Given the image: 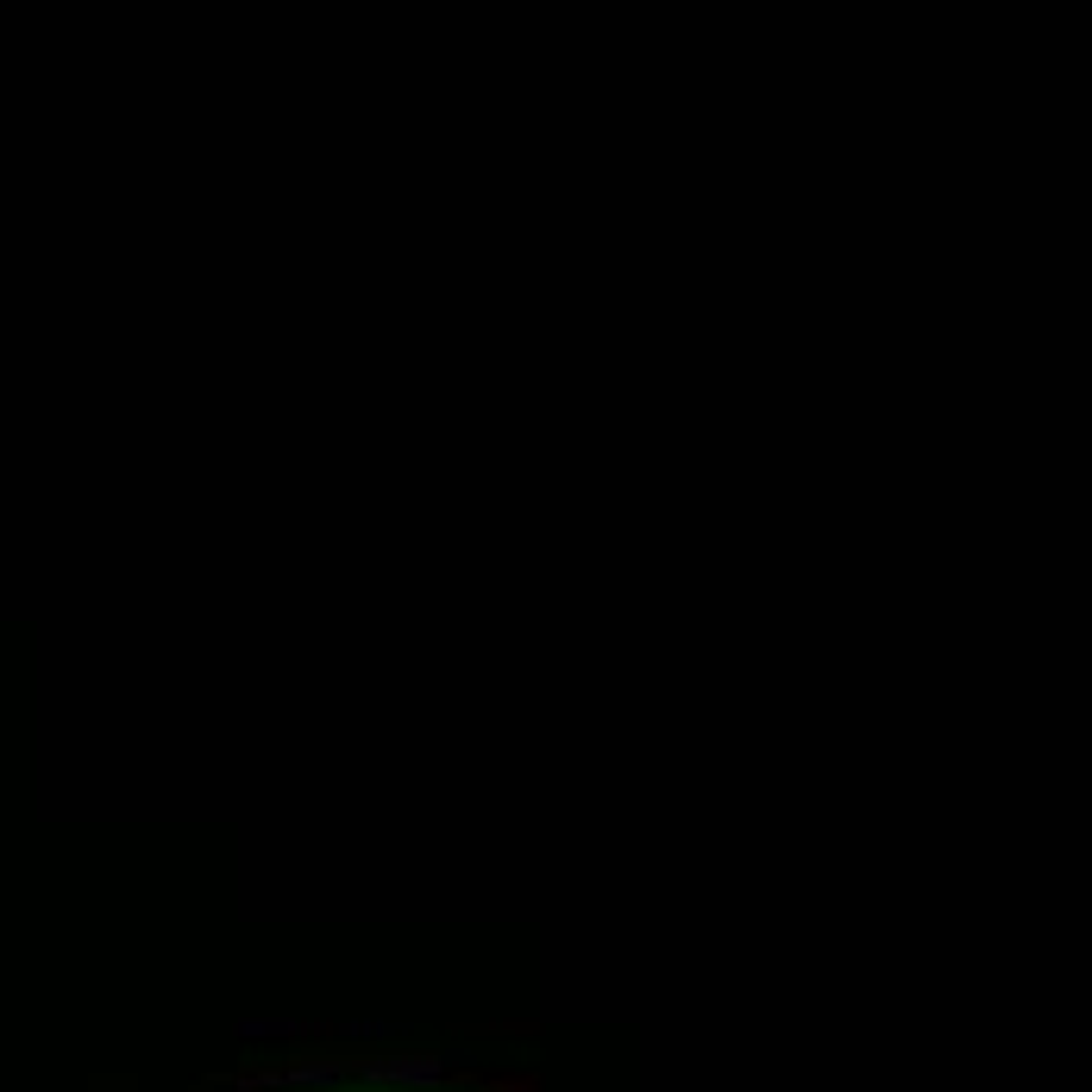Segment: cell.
<instances>
[{"label": "cell", "mask_w": 1092, "mask_h": 1092, "mask_svg": "<svg viewBox=\"0 0 1092 1092\" xmlns=\"http://www.w3.org/2000/svg\"><path fill=\"white\" fill-rule=\"evenodd\" d=\"M364 1080H408V1086H427L440 1080L434 1055H389V1061H364Z\"/></svg>", "instance_id": "cell-1"}, {"label": "cell", "mask_w": 1092, "mask_h": 1092, "mask_svg": "<svg viewBox=\"0 0 1092 1092\" xmlns=\"http://www.w3.org/2000/svg\"><path fill=\"white\" fill-rule=\"evenodd\" d=\"M239 1036H296V1023H277V1018H245Z\"/></svg>", "instance_id": "cell-2"}]
</instances>
